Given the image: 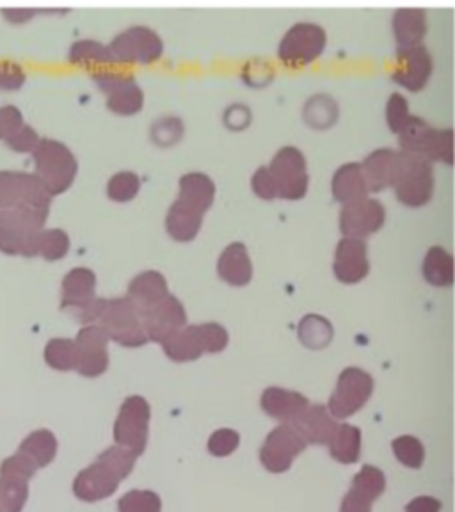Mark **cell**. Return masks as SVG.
I'll use <instances>...</instances> for the list:
<instances>
[{
    "label": "cell",
    "instance_id": "obj_21",
    "mask_svg": "<svg viewBox=\"0 0 455 512\" xmlns=\"http://www.w3.org/2000/svg\"><path fill=\"white\" fill-rule=\"evenodd\" d=\"M386 488V479L383 472L365 464L361 472L352 480V488L342 502L340 512H370L372 502H376L379 496L383 495Z\"/></svg>",
    "mask_w": 455,
    "mask_h": 512
},
{
    "label": "cell",
    "instance_id": "obj_26",
    "mask_svg": "<svg viewBox=\"0 0 455 512\" xmlns=\"http://www.w3.org/2000/svg\"><path fill=\"white\" fill-rule=\"evenodd\" d=\"M397 52L422 45L427 34V15L422 8H400L392 20Z\"/></svg>",
    "mask_w": 455,
    "mask_h": 512
},
{
    "label": "cell",
    "instance_id": "obj_1",
    "mask_svg": "<svg viewBox=\"0 0 455 512\" xmlns=\"http://www.w3.org/2000/svg\"><path fill=\"white\" fill-rule=\"evenodd\" d=\"M48 208H4L0 210V253L38 256V237L45 230Z\"/></svg>",
    "mask_w": 455,
    "mask_h": 512
},
{
    "label": "cell",
    "instance_id": "obj_32",
    "mask_svg": "<svg viewBox=\"0 0 455 512\" xmlns=\"http://www.w3.org/2000/svg\"><path fill=\"white\" fill-rule=\"evenodd\" d=\"M18 452L32 461V464L40 470L56 459L57 438L54 436V432L47 431V429L31 432L22 441Z\"/></svg>",
    "mask_w": 455,
    "mask_h": 512
},
{
    "label": "cell",
    "instance_id": "obj_6",
    "mask_svg": "<svg viewBox=\"0 0 455 512\" xmlns=\"http://www.w3.org/2000/svg\"><path fill=\"white\" fill-rule=\"evenodd\" d=\"M452 128H436L420 116H409L400 128L402 152L416 153L427 160H443L452 164Z\"/></svg>",
    "mask_w": 455,
    "mask_h": 512
},
{
    "label": "cell",
    "instance_id": "obj_30",
    "mask_svg": "<svg viewBox=\"0 0 455 512\" xmlns=\"http://www.w3.org/2000/svg\"><path fill=\"white\" fill-rule=\"evenodd\" d=\"M397 152L393 148H377L361 162L368 192H379L392 184Z\"/></svg>",
    "mask_w": 455,
    "mask_h": 512
},
{
    "label": "cell",
    "instance_id": "obj_34",
    "mask_svg": "<svg viewBox=\"0 0 455 512\" xmlns=\"http://www.w3.org/2000/svg\"><path fill=\"white\" fill-rule=\"evenodd\" d=\"M329 450L338 463H356L361 454L360 429L349 424L338 425L333 440L329 441Z\"/></svg>",
    "mask_w": 455,
    "mask_h": 512
},
{
    "label": "cell",
    "instance_id": "obj_7",
    "mask_svg": "<svg viewBox=\"0 0 455 512\" xmlns=\"http://www.w3.org/2000/svg\"><path fill=\"white\" fill-rule=\"evenodd\" d=\"M61 308L84 326L95 324L100 297H96V274L93 269L79 265L64 274L61 283Z\"/></svg>",
    "mask_w": 455,
    "mask_h": 512
},
{
    "label": "cell",
    "instance_id": "obj_52",
    "mask_svg": "<svg viewBox=\"0 0 455 512\" xmlns=\"http://www.w3.org/2000/svg\"><path fill=\"white\" fill-rule=\"evenodd\" d=\"M0 512H9L8 509H4V507H2V505H0Z\"/></svg>",
    "mask_w": 455,
    "mask_h": 512
},
{
    "label": "cell",
    "instance_id": "obj_49",
    "mask_svg": "<svg viewBox=\"0 0 455 512\" xmlns=\"http://www.w3.org/2000/svg\"><path fill=\"white\" fill-rule=\"evenodd\" d=\"M24 114L16 105H0V139L4 141L24 125Z\"/></svg>",
    "mask_w": 455,
    "mask_h": 512
},
{
    "label": "cell",
    "instance_id": "obj_37",
    "mask_svg": "<svg viewBox=\"0 0 455 512\" xmlns=\"http://www.w3.org/2000/svg\"><path fill=\"white\" fill-rule=\"evenodd\" d=\"M70 244V235L63 228H45L38 237V255L48 262H56L68 255Z\"/></svg>",
    "mask_w": 455,
    "mask_h": 512
},
{
    "label": "cell",
    "instance_id": "obj_10",
    "mask_svg": "<svg viewBox=\"0 0 455 512\" xmlns=\"http://www.w3.org/2000/svg\"><path fill=\"white\" fill-rule=\"evenodd\" d=\"M114 63L150 64L164 52V41L146 25L128 27L112 38L107 45Z\"/></svg>",
    "mask_w": 455,
    "mask_h": 512
},
{
    "label": "cell",
    "instance_id": "obj_4",
    "mask_svg": "<svg viewBox=\"0 0 455 512\" xmlns=\"http://www.w3.org/2000/svg\"><path fill=\"white\" fill-rule=\"evenodd\" d=\"M230 342V335L219 322H203L191 324L178 329L162 342V349L168 354L169 360H198L205 352H221Z\"/></svg>",
    "mask_w": 455,
    "mask_h": 512
},
{
    "label": "cell",
    "instance_id": "obj_39",
    "mask_svg": "<svg viewBox=\"0 0 455 512\" xmlns=\"http://www.w3.org/2000/svg\"><path fill=\"white\" fill-rule=\"evenodd\" d=\"M29 498V482L16 477H0V505L9 512L24 511Z\"/></svg>",
    "mask_w": 455,
    "mask_h": 512
},
{
    "label": "cell",
    "instance_id": "obj_20",
    "mask_svg": "<svg viewBox=\"0 0 455 512\" xmlns=\"http://www.w3.org/2000/svg\"><path fill=\"white\" fill-rule=\"evenodd\" d=\"M333 271L338 280L349 285L367 278L370 272V260H368V246L365 239L344 237L338 240Z\"/></svg>",
    "mask_w": 455,
    "mask_h": 512
},
{
    "label": "cell",
    "instance_id": "obj_46",
    "mask_svg": "<svg viewBox=\"0 0 455 512\" xmlns=\"http://www.w3.org/2000/svg\"><path fill=\"white\" fill-rule=\"evenodd\" d=\"M41 137L38 136V132L24 123L22 127L15 130L11 136L4 139V143L8 144L9 148L13 152L18 153H32L36 150V146L40 143Z\"/></svg>",
    "mask_w": 455,
    "mask_h": 512
},
{
    "label": "cell",
    "instance_id": "obj_43",
    "mask_svg": "<svg viewBox=\"0 0 455 512\" xmlns=\"http://www.w3.org/2000/svg\"><path fill=\"white\" fill-rule=\"evenodd\" d=\"M239 443V432L232 429H219L208 440V452L216 457L230 456L239 448Z\"/></svg>",
    "mask_w": 455,
    "mask_h": 512
},
{
    "label": "cell",
    "instance_id": "obj_18",
    "mask_svg": "<svg viewBox=\"0 0 455 512\" xmlns=\"http://www.w3.org/2000/svg\"><path fill=\"white\" fill-rule=\"evenodd\" d=\"M148 340L162 344L168 336L187 326V312L178 297L168 294L159 304L141 315Z\"/></svg>",
    "mask_w": 455,
    "mask_h": 512
},
{
    "label": "cell",
    "instance_id": "obj_19",
    "mask_svg": "<svg viewBox=\"0 0 455 512\" xmlns=\"http://www.w3.org/2000/svg\"><path fill=\"white\" fill-rule=\"evenodd\" d=\"M121 477L102 459L88 466L73 480V493L82 502H98L116 493Z\"/></svg>",
    "mask_w": 455,
    "mask_h": 512
},
{
    "label": "cell",
    "instance_id": "obj_24",
    "mask_svg": "<svg viewBox=\"0 0 455 512\" xmlns=\"http://www.w3.org/2000/svg\"><path fill=\"white\" fill-rule=\"evenodd\" d=\"M169 287L166 276L159 271H143L128 283L127 297L136 306L139 315L148 312L168 296Z\"/></svg>",
    "mask_w": 455,
    "mask_h": 512
},
{
    "label": "cell",
    "instance_id": "obj_31",
    "mask_svg": "<svg viewBox=\"0 0 455 512\" xmlns=\"http://www.w3.org/2000/svg\"><path fill=\"white\" fill-rule=\"evenodd\" d=\"M331 189H333V196L338 203H347V201L368 196L367 182L363 176L361 162H345L336 169Z\"/></svg>",
    "mask_w": 455,
    "mask_h": 512
},
{
    "label": "cell",
    "instance_id": "obj_9",
    "mask_svg": "<svg viewBox=\"0 0 455 512\" xmlns=\"http://www.w3.org/2000/svg\"><path fill=\"white\" fill-rule=\"evenodd\" d=\"M152 409L141 395H132L121 404L120 415L114 422V440L134 456H141L148 443Z\"/></svg>",
    "mask_w": 455,
    "mask_h": 512
},
{
    "label": "cell",
    "instance_id": "obj_35",
    "mask_svg": "<svg viewBox=\"0 0 455 512\" xmlns=\"http://www.w3.org/2000/svg\"><path fill=\"white\" fill-rule=\"evenodd\" d=\"M43 356H45L48 367L59 370V372H68L77 367V349H75V342L72 338L48 340Z\"/></svg>",
    "mask_w": 455,
    "mask_h": 512
},
{
    "label": "cell",
    "instance_id": "obj_15",
    "mask_svg": "<svg viewBox=\"0 0 455 512\" xmlns=\"http://www.w3.org/2000/svg\"><path fill=\"white\" fill-rule=\"evenodd\" d=\"M91 77L98 89L107 95V107L121 116H130L141 111L144 105V93L139 82L132 75L95 70Z\"/></svg>",
    "mask_w": 455,
    "mask_h": 512
},
{
    "label": "cell",
    "instance_id": "obj_14",
    "mask_svg": "<svg viewBox=\"0 0 455 512\" xmlns=\"http://www.w3.org/2000/svg\"><path fill=\"white\" fill-rule=\"evenodd\" d=\"M306 447L308 441L297 431L296 425L281 424L267 436L264 447L260 450V459L269 472H287L294 459L304 452Z\"/></svg>",
    "mask_w": 455,
    "mask_h": 512
},
{
    "label": "cell",
    "instance_id": "obj_12",
    "mask_svg": "<svg viewBox=\"0 0 455 512\" xmlns=\"http://www.w3.org/2000/svg\"><path fill=\"white\" fill-rule=\"evenodd\" d=\"M374 392V377L360 367H347L338 376L328 411L333 418H349L360 411Z\"/></svg>",
    "mask_w": 455,
    "mask_h": 512
},
{
    "label": "cell",
    "instance_id": "obj_28",
    "mask_svg": "<svg viewBox=\"0 0 455 512\" xmlns=\"http://www.w3.org/2000/svg\"><path fill=\"white\" fill-rule=\"evenodd\" d=\"M180 194L176 200L184 201L191 207L198 208L200 212H207L216 198V184L214 180L201 171H191L180 176Z\"/></svg>",
    "mask_w": 455,
    "mask_h": 512
},
{
    "label": "cell",
    "instance_id": "obj_42",
    "mask_svg": "<svg viewBox=\"0 0 455 512\" xmlns=\"http://www.w3.org/2000/svg\"><path fill=\"white\" fill-rule=\"evenodd\" d=\"M120 512H160V496L153 491H128L118 504Z\"/></svg>",
    "mask_w": 455,
    "mask_h": 512
},
{
    "label": "cell",
    "instance_id": "obj_17",
    "mask_svg": "<svg viewBox=\"0 0 455 512\" xmlns=\"http://www.w3.org/2000/svg\"><path fill=\"white\" fill-rule=\"evenodd\" d=\"M80 376L98 377L109 367V336L98 324H86L73 338Z\"/></svg>",
    "mask_w": 455,
    "mask_h": 512
},
{
    "label": "cell",
    "instance_id": "obj_13",
    "mask_svg": "<svg viewBox=\"0 0 455 512\" xmlns=\"http://www.w3.org/2000/svg\"><path fill=\"white\" fill-rule=\"evenodd\" d=\"M328 45L326 29L313 22H297L281 38L278 56L283 63L301 66L315 61Z\"/></svg>",
    "mask_w": 455,
    "mask_h": 512
},
{
    "label": "cell",
    "instance_id": "obj_51",
    "mask_svg": "<svg viewBox=\"0 0 455 512\" xmlns=\"http://www.w3.org/2000/svg\"><path fill=\"white\" fill-rule=\"evenodd\" d=\"M441 502L432 496H420L406 505V512H440Z\"/></svg>",
    "mask_w": 455,
    "mask_h": 512
},
{
    "label": "cell",
    "instance_id": "obj_45",
    "mask_svg": "<svg viewBox=\"0 0 455 512\" xmlns=\"http://www.w3.org/2000/svg\"><path fill=\"white\" fill-rule=\"evenodd\" d=\"M408 98L400 93H392L388 104H386V121L392 128V132L399 134L400 128L409 120Z\"/></svg>",
    "mask_w": 455,
    "mask_h": 512
},
{
    "label": "cell",
    "instance_id": "obj_27",
    "mask_svg": "<svg viewBox=\"0 0 455 512\" xmlns=\"http://www.w3.org/2000/svg\"><path fill=\"white\" fill-rule=\"evenodd\" d=\"M297 431L303 434L304 440L317 445H329L333 440L338 425L335 418L329 415L328 408L322 404L310 406L299 422H296Z\"/></svg>",
    "mask_w": 455,
    "mask_h": 512
},
{
    "label": "cell",
    "instance_id": "obj_25",
    "mask_svg": "<svg viewBox=\"0 0 455 512\" xmlns=\"http://www.w3.org/2000/svg\"><path fill=\"white\" fill-rule=\"evenodd\" d=\"M217 272L233 287H244L253 278V262L244 242H232L217 260Z\"/></svg>",
    "mask_w": 455,
    "mask_h": 512
},
{
    "label": "cell",
    "instance_id": "obj_48",
    "mask_svg": "<svg viewBox=\"0 0 455 512\" xmlns=\"http://www.w3.org/2000/svg\"><path fill=\"white\" fill-rule=\"evenodd\" d=\"M251 187L255 191L256 196H260L262 200H274L278 198L276 185L272 180L271 171L267 166H260L251 176Z\"/></svg>",
    "mask_w": 455,
    "mask_h": 512
},
{
    "label": "cell",
    "instance_id": "obj_50",
    "mask_svg": "<svg viewBox=\"0 0 455 512\" xmlns=\"http://www.w3.org/2000/svg\"><path fill=\"white\" fill-rule=\"evenodd\" d=\"M43 9L34 8H4L0 9V13L4 15V18L11 22V24H25L29 22L32 16L38 15Z\"/></svg>",
    "mask_w": 455,
    "mask_h": 512
},
{
    "label": "cell",
    "instance_id": "obj_5",
    "mask_svg": "<svg viewBox=\"0 0 455 512\" xmlns=\"http://www.w3.org/2000/svg\"><path fill=\"white\" fill-rule=\"evenodd\" d=\"M105 335L125 347H141L148 342L143 320L132 301L125 297H100L96 322Z\"/></svg>",
    "mask_w": 455,
    "mask_h": 512
},
{
    "label": "cell",
    "instance_id": "obj_23",
    "mask_svg": "<svg viewBox=\"0 0 455 512\" xmlns=\"http://www.w3.org/2000/svg\"><path fill=\"white\" fill-rule=\"evenodd\" d=\"M310 408V400L303 393L285 390L280 386H271L262 393V409L272 418H278L285 424H296L299 418Z\"/></svg>",
    "mask_w": 455,
    "mask_h": 512
},
{
    "label": "cell",
    "instance_id": "obj_44",
    "mask_svg": "<svg viewBox=\"0 0 455 512\" xmlns=\"http://www.w3.org/2000/svg\"><path fill=\"white\" fill-rule=\"evenodd\" d=\"M36 466L27 457L16 452L15 456L4 459L0 464V477H16V479L29 480L36 475Z\"/></svg>",
    "mask_w": 455,
    "mask_h": 512
},
{
    "label": "cell",
    "instance_id": "obj_2",
    "mask_svg": "<svg viewBox=\"0 0 455 512\" xmlns=\"http://www.w3.org/2000/svg\"><path fill=\"white\" fill-rule=\"evenodd\" d=\"M34 175L40 178L48 194L54 198L72 187L79 173V162L75 153L52 137H41L36 150L32 152Z\"/></svg>",
    "mask_w": 455,
    "mask_h": 512
},
{
    "label": "cell",
    "instance_id": "obj_8",
    "mask_svg": "<svg viewBox=\"0 0 455 512\" xmlns=\"http://www.w3.org/2000/svg\"><path fill=\"white\" fill-rule=\"evenodd\" d=\"M267 168L271 171L276 192L283 200H301L308 192L310 175L306 157L297 146L280 148Z\"/></svg>",
    "mask_w": 455,
    "mask_h": 512
},
{
    "label": "cell",
    "instance_id": "obj_11",
    "mask_svg": "<svg viewBox=\"0 0 455 512\" xmlns=\"http://www.w3.org/2000/svg\"><path fill=\"white\" fill-rule=\"evenodd\" d=\"M50 205L52 196L34 173L15 169L0 171V210L22 207L50 210Z\"/></svg>",
    "mask_w": 455,
    "mask_h": 512
},
{
    "label": "cell",
    "instance_id": "obj_40",
    "mask_svg": "<svg viewBox=\"0 0 455 512\" xmlns=\"http://www.w3.org/2000/svg\"><path fill=\"white\" fill-rule=\"evenodd\" d=\"M141 189V178L134 171H118L107 182V194L112 201H130Z\"/></svg>",
    "mask_w": 455,
    "mask_h": 512
},
{
    "label": "cell",
    "instance_id": "obj_47",
    "mask_svg": "<svg viewBox=\"0 0 455 512\" xmlns=\"http://www.w3.org/2000/svg\"><path fill=\"white\" fill-rule=\"evenodd\" d=\"M25 70L18 63L13 61H2L0 63V91H16L25 84Z\"/></svg>",
    "mask_w": 455,
    "mask_h": 512
},
{
    "label": "cell",
    "instance_id": "obj_41",
    "mask_svg": "<svg viewBox=\"0 0 455 512\" xmlns=\"http://www.w3.org/2000/svg\"><path fill=\"white\" fill-rule=\"evenodd\" d=\"M392 447L395 457L404 466H408L411 470L422 468L425 459L424 445L420 440H416L415 436H400L397 440H393Z\"/></svg>",
    "mask_w": 455,
    "mask_h": 512
},
{
    "label": "cell",
    "instance_id": "obj_38",
    "mask_svg": "<svg viewBox=\"0 0 455 512\" xmlns=\"http://www.w3.org/2000/svg\"><path fill=\"white\" fill-rule=\"evenodd\" d=\"M68 59L75 64H112L109 48L96 40H79L72 43L68 50Z\"/></svg>",
    "mask_w": 455,
    "mask_h": 512
},
{
    "label": "cell",
    "instance_id": "obj_3",
    "mask_svg": "<svg viewBox=\"0 0 455 512\" xmlns=\"http://www.w3.org/2000/svg\"><path fill=\"white\" fill-rule=\"evenodd\" d=\"M395 196L408 207L429 203L434 191V169L431 160L422 155L397 152L393 166L392 184Z\"/></svg>",
    "mask_w": 455,
    "mask_h": 512
},
{
    "label": "cell",
    "instance_id": "obj_16",
    "mask_svg": "<svg viewBox=\"0 0 455 512\" xmlns=\"http://www.w3.org/2000/svg\"><path fill=\"white\" fill-rule=\"evenodd\" d=\"M386 221V208L379 200L363 196L358 200L347 201L340 210L338 224L345 237L365 239L376 233Z\"/></svg>",
    "mask_w": 455,
    "mask_h": 512
},
{
    "label": "cell",
    "instance_id": "obj_22",
    "mask_svg": "<svg viewBox=\"0 0 455 512\" xmlns=\"http://www.w3.org/2000/svg\"><path fill=\"white\" fill-rule=\"evenodd\" d=\"M397 56H399L400 66L392 73V79L409 91L424 89L432 73V57L429 48L425 45H416L408 50L397 52Z\"/></svg>",
    "mask_w": 455,
    "mask_h": 512
},
{
    "label": "cell",
    "instance_id": "obj_29",
    "mask_svg": "<svg viewBox=\"0 0 455 512\" xmlns=\"http://www.w3.org/2000/svg\"><path fill=\"white\" fill-rule=\"evenodd\" d=\"M203 216L205 214L198 208L191 207L184 201L175 200L166 216V230L173 239L189 242L200 233Z\"/></svg>",
    "mask_w": 455,
    "mask_h": 512
},
{
    "label": "cell",
    "instance_id": "obj_33",
    "mask_svg": "<svg viewBox=\"0 0 455 512\" xmlns=\"http://www.w3.org/2000/svg\"><path fill=\"white\" fill-rule=\"evenodd\" d=\"M425 280L434 287H448L454 281V258L443 246H432L422 264Z\"/></svg>",
    "mask_w": 455,
    "mask_h": 512
},
{
    "label": "cell",
    "instance_id": "obj_36",
    "mask_svg": "<svg viewBox=\"0 0 455 512\" xmlns=\"http://www.w3.org/2000/svg\"><path fill=\"white\" fill-rule=\"evenodd\" d=\"M299 336L304 345L312 349L326 347L333 338V326L328 319L320 315H306L299 324Z\"/></svg>",
    "mask_w": 455,
    "mask_h": 512
}]
</instances>
